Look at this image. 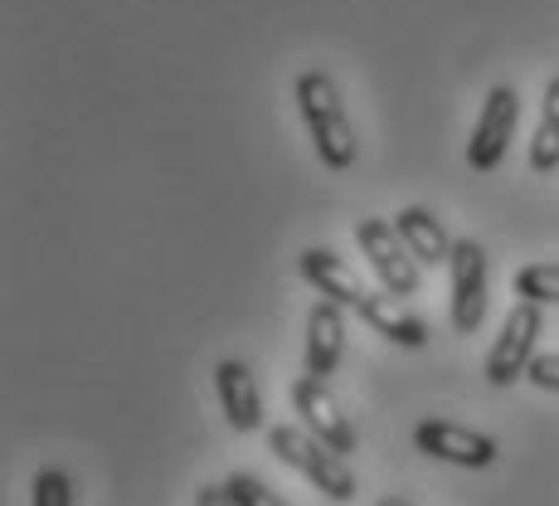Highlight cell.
<instances>
[{
    "mask_svg": "<svg viewBox=\"0 0 559 506\" xmlns=\"http://www.w3.org/2000/svg\"><path fill=\"white\" fill-rule=\"evenodd\" d=\"M297 107H302L307 137H311V146H317L321 166L326 170H350L356 166V127H350L336 83H331L321 69L297 73Z\"/></svg>",
    "mask_w": 559,
    "mask_h": 506,
    "instance_id": "1",
    "label": "cell"
},
{
    "mask_svg": "<svg viewBox=\"0 0 559 506\" xmlns=\"http://www.w3.org/2000/svg\"><path fill=\"white\" fill-rule=\"evenodd\" d=\"M267 448H273V458H283L287 468L302 472L321 497H331V502L356 497V472H350V462L341 454H331L326 444H317L307 428H293V424L267 428Z\"/></svg>",
    "mask_w": 559,
    "mask_h": 506,
    "instance_id": "2",
    "label": "cell"
},
{
    "mask_svg": "<svg viewBox=\"0 0 559 506\" xmlns=\"http://www.w3.org/2000/svg\"><path fill=\"white\" fill-rule=\"evenodd\" d=\"M540 331H545V311L535 303H515L507 311V321H501V337L497 346L487 351V380L497 385V390H507V385L525 380V370H531V361L540 351Z\"/></svg>",
    "mask_w": 559,
    "mask_h": 506,
    "instance_id": "3",
    "label": "cell"
},
{
    "mask_svg": "<svg viewBox=\"0 0 559 506\" xmlns=\"http://www.w3.org/2000/svg\"><path fill=\"white\" fill-rule=\"evenodd\" d=\"M356 244L370 263V273L380 278V287L390 297H414L418 293V258L404 249L400 230L390 220H360L356 224Z\"/></svg>",
    "mask_w": 559,
    "mask_h": 506,
    "instance_id": "4",
    "label": "cell"
},
{
    "mask_svg": "<svg viewBox=\"0 0 559 506\" xmlns=\"http://www.w3.org/2000/svg\"><path fill=\"white\" fill-rule=\"evenodd\" d=\"M515 117H521V93H515L511 83H497V89L487 93V103H481L477 127H472V137H467V166L477 170V176H491V170L507 161V146L515 137Z\"/></svg>",
    "mask_w": 559,
    "mask_h": 506,
    "instance_id": "5",
    "label": "cell"
},
{
    "mask_svg": "<svg viewBox=\"0 0 559 506\" xmlns=\"http://www.w3.org/2000/svg\"><path fill=\"white\" fill-rule=\"evenodd\" d=\"M293 409H297L302 428L317 438V444H326L331 454H341V458L356 454V424H350L346 409L336 404V395L326 390V380L302 375V380L293 385Z\"/></svg>",
    "mask_w": 559,
    "mask_h": 506,
    "instance_id": "6",
    "label": "cell"
},
{
    "mask_svg": "<svg viewBox=\"0 0 559 506\" xmlns=\"http://www.w3.org/2000/svg\"><path fill=\"white\" fill-rule=\"evenodd\" d=\"M414 448L438 462H453V468H491L501 454L491 434H477V428L453 424V419H424L414 428Z\"/></svg>",
    "mask_w": 559,
    "mask_h": 506,
    "instance_id": "7",
    "label": "cell"
},
{
    "mask_svg": "<svg viewBox=\"0 0 559 506\" xmlns=\"http://www.w3.org/2000/svg\"><path fill=\"white\" fill-rule=\"evenodd\" d=\"M448 278H453V331L472 337L487 317V249L477 239H457Z\"/></svg>",
    "mask_w": 559,
    "mask_h": 506,
    "instance_id": "8",
    "label": "cell"
},
{
    "mask_svg": "<svg viewBox=\"0 0 559 506\" xmlns=\"http://www.w3.org/2000/svg\"><path fill=\"white\" fill-rule=\"evenodd\" d=\"M346 351V307L336 303H311L307 311V351H302V370L311 380H331Z\"/></svg>",
    "mask_w": 559,
    "mask_h": 506,
    "instance_id": "9",
    "label": "cell"
},
{
    "mask_svg": "<svg viewBox=\"0 0 559 506\" xmlns=\"http://www.w3.org/2000/svg\"><path fill=\"white\" fill-rule=\"evenodd\" d=\"M297 268H302V278L321 293V303H336V307H356L360 311L365 293H370V287H365L360 278L346 268V258H341L336 249H326V244H317V249H302Z\"/></svg>",
    "mask_w": 559,
    "mask_h": 506,
    "instance_id": "10",
    "label": "cell"
},
{
    "mask_svg": "<svg viewBox=\"0 0 559 506\" xmlns=\"http://www.w3.org/2000/svg\"><path fill=\"white\" fill-rule=\"evenodd\" d=\"M214 395H219V409H224V419H229V428L253 434V428L263 424V395H258V380L243 361L214 365Z\"/></svg>",
    "mask_w": 559,
    "mask_h": 506,
    "instance_id": "11",
    "label": "cell"
},
{
    "mask_svg": "<svg viewBox=\"0 0 559 506\" xmlns=\"http://www.w3.org/2000/svg\"><path fill=\"white\" fill-rule=\"evenodd\" d=\"M394 230H400L404 249L418 258V268H443L448 258H453V244L443 230V220H438L428 204H408V210L394 214Z\"/></svg>",
    "mask_w": 559,
    "mask_h": 506,
    "instance_id": "12",
    "label": "cell"
},
{
    "mask_svg": "<svg viewBox=\"0 0 559 506\" xmlns=\"http://www.w3.org/2000/svg\"><path fill=\"white\" fill-rule=\"evenodd\" d=\"M394 303H400V297H390V293H365V303H360L365 327L380 331V337L394 341V346L418 351L428 341V327L414 317V311H404V307H394Z\"/></svg>",
    "mask_w": 559,
    "mask_h": 506,
    "instance_id": "13",
    "label": "cell"
},
{
    "mask_svg": "<svg viewBox=\"0 0 559 506\" xmlns=\"http://www.w3.org/2000/svg\"><path fill=\"white\" fill-rule=\"evenodd\" d=\"M531 170L535 176H555L559 170V79L545 83L540 127H535V137H531Z\"/></svg>",
    "mask_w": 559,
    "mask_h": 506,
    "instance_id": "14",
    "label": "cell"
},
{
    "mask_svg": "<svg viewBox=\"0 0 559 506\" xmlns=\"http://www.w3.org/2000/svg\"><path fill=\"white\" fill-rule=\"evenodd\" d=\"M515 297L535 307H559V263H525L515 273Z\"/></svg>",
    "mask_w": 559,
    "mask_h": 506,
    "instance_id": "15",
    "label": "cell"
},
{
    "mask_svg": "<svg viewBox=\"0 0 559 506\" xmlns=\"http://www.w3.org/2000/svg\"><path fill=\"white\" fill-rule=\"evenodd\" d=\"M29 506H73V482L63 468H39L29 482Z\"/></svg>",
    "mask_w": 559,
    "mask_h": 506,
    "instance_id": "16",
    "label": "cell"
},
{
    "mask_svg": "<svg viewBox=\"0 0 559 506\" xmlns=\"http://www.w3.org/2000/svg\"><path fill=\"white\" fill-rule=\"evenodd\" d=\"M224 492L234 497V506H287L263 478H253V472H229V478H224Z\"/></svg>",
    "mask_w": 559,
    "mask_h": 506,
    "instance_id": "17",
    "label": "cell"
},
{
    "mask_svg": "<svg viewBox=\"0 0 559 506\" xmlns=\"http://www.w3.org/2000/svg\"><path fill=\"white\" fill-rule=\"evenodd\" d=\"M525 380L535 385V390L545 395H559V351H540L531 361V370H525Z\"/></svg>",
    "mask_w": 559,
    "mask_h": 506,
    "instance_id": "18",
    "label": "cell"
},
{
    "mask_svg": "<svg viewBox=\"0 0 559 506\" xmlns=\"http://www.w3.org/2000/svg\"><path fill=\"white\" fill-rule=\"evenodd\" d=\"M195 506H234V497H229V492H224V482H214V487H200Z\"/></svg>",
    "mask_w": 559,
    "mask_h": 506,
    "instance_id": "19",
    "label": "cell"
},
{
    "mask_svg": "<svg viewBox=\"0 0 559 506\" xmlns=\"http://www.w3.org/2000/svg\"><path fill=\"white\" fill-rule=\"evenodd\" d=\"M374 506H414V502H408V497H380Z\"/></svg>",
    "mask_w": 559,
    "mask_h": 506,
    "instance_id": "20",
    "label": "cell"
}]
</instances>
